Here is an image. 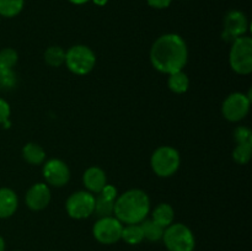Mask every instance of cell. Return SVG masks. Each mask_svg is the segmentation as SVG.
Listing matches in <instances>:
<instances>
[{
    "instance_id": "obj_15",
    "label": "cell",
    "mask_w": 252,
    "mask_h": 251,
    "mask_svg": "<svg viewBox=\"0 0 252 251\" xmlns=\"http://www.w3.org/2000/svg\"><path fill=\"white\" fill-rule=\"evenodd\" d=\"M153 220L157 221L162 228H167L171 225L175 218V211L169 203H160L154 208L152 213Z\"/></svg>"
},
{
    "instance_id": "obj_24",
    "label": "cell",
    "mask_w": 252,
    "mask_h": 251,
    "mask_svg": "<svg viewBox=\"0 0 252 251\" xmlns=\"http://www.w3.org/2000/svg\"><path fill=\"white\" fill-rule=\"evenodd\" d=\"M252 144H238L233 150V157L238 164L245 165L250 161Z\"/></svg>"
},
{
    "instance_id": "obj_21",
    "label": "cell",
    "mask_w": 252,
    "mask_h": 251,
    "mask_svg": "<svg viewBox=\"0 0 252 251\" xmlns=\"http://www.w3.org/2000/svg\"><path fill=\"white\" fill-rule=\"evenodd\" d=\"M115 211V201L108 199L103 197L102 194L97 193L95 197V208H94V213L98 216L100 218H105V217H111Z\"/></svg>"
},
{
    "instance_id": "obj_3",
    "label": "cell",
    "mask_w": 252,
    "mask_h": 251,
    "mask_svg": "<svg viewBox=\"0 0 252 251\" xmlns=\"http://www.w3.org/2000/svg\"><path fill=\"white\" fill-rule=\"evenodd\" d=\"M233 46L229 53V64L235 73L248 75L252 71V39L243 36L231 42Z\"/></svg>"
},
{
    "instance_id": "obj_20",
    "label": "cell",
    "mask_w": 252,
    "mask_h": 251,
    "mask_svg": "<svg viewBox=\"0 0 252 251\" xmlns=\"http://www.w3.org/2000/svg\"><path fill=\"white\" fill-rule=\"evenodd\" d=\"M44 61L48 65L58 66L65 63V51L59 46H51L44 52Z\"/></svg>"
},
{
    "instance_id": "obj_5",
    "label": "cell",
    "mask_w": 252,
    "mask_h": 251,
    "mask_svg": "<svg viewBox=\"0 0 252 251\" xmlns=\"http://www.w3.org/2000/svg\"><path fill=\"white\" fill-rule=\"evenodd\" d=\"M65 64L71 73L76 75H86L95 68V53L88 46L76 44L65 52Z\"/></svg>"
},
{
    "instance_id": "obj_29",
    "label": "cell",
    "mask_w": 252,
    "mask_h": 251,
    "mask_svg": "<svg viewBox=\"0 0 252 251\" xmlns=\"http://www.w3.org/2000/svg\"><path fill=\"white\" fill-rule=\"evenodd\" d=\"M147 2L154 9H166L171 5L172 0H147Z\"/></svg>"
},
{
    "instance_id": "obj_30",
    "label": "cell",
    "mask_w": 252,
    "mask_h": 251,
    "mask_svg": "<svg viewBox=\"0 0 252 251\" xmlns=\"http://www.w3.org/2000/svg\"><path fill=\"white\" fill-rule=\"evenodd\" d=\"M68 1L74 5H83V4H86L88 1H90V0H68Z\"/></svg>"
},
{
    "instance_id": "obj_8",
    "label": "cell",
    "mask_w": 252,
    "mask_h": 251,
    "mask_svg": "<svg viewBox=\"0 0 252 251\" xmlns=\"http://www.w3.org/2000/svg\"><path fill=\"white\" fill-rule=\"evenodd\" d=\"M250 93L245 95L243 93H233L224 100L221 112L225 120L230 122H239L248 116L250 111Z\"/></svg>"
},
{
    "instance_id": "obj_32",
    "label": "cell",
    "mask_w": 252,
    "mask_h": 251,
    "mask_svg": "<svg viewBox=\"0 0 252 251\" xmlns=\"http://www.w3.org/2000/svg\"><path fill=\"white\" fill-rule=\"evenodd\" d=\"M0 251H5V241L2 236H0Z\"/></svg>"
},
{
    "instance_id": "obj_7",
    "label": "cell",
    "mask_w": 252,
    "mask_h": 251,
    "mask_svg": "<svg viewBox=\"0 0 252 251\" xmlns=\"http://www.w3.org/2000/svg\"><path fill=\"white\" fill-rule=\"evenodd\" d=\"M95 196L89 191H78L71 193L65 202V209L73 219H85L94 214Z\"/></svg>"
},
{
    "instance_id": "obj_9",
    "label": "cell",
    "mask_w": 252,
    "mask_h": 251,
    "mask_svg": "<svg viewBox=\"0 0 252 251\" xmlns=\"http://www.w3.org/2000/svg\"><path fill=\"white\" fill-rule=\"evenodd\" d=\"M123 224L116 217L100 218L93 228L94 238L103 245H112L121 240Z\"/></svg>"
},
{
    "instance_id": "obj_19",
    "label": "cell",
    "mask_w": 252,
    "mask_h": 251,
    "mask_svg": "<svg viewBox=\"0 0 252 251\" xmlns=\"http://www.w3.org/2000/svg\"><path fill=\"white\" fill-rule=\"evenodd\" d=\"M121 239L129 245H138L142 243L144 240V235H143L140 224H127L123 226Z\"/></svg>"
},
{
    "instance_id": "obj_27",
    "label": "cell",
    "mask_w": 252,
    "mask_h": 251,
    "mask_svg": "<svg viewBox=\"0 0 252 251\" xmlns=\"http://www.w3.org/2000/svg\"><path fill=\"white\" fill-rule=\"evenodd\" d=\"M10 112H11V110H10L9 102L0 97V125L7 122L10 117Z\"/></svg>"
},
{
    "instance_id": "obj_31",
    "label": "cell",
    "mask_w": 252,
    "mask_h": 251,
    "mask_svg": "<svg viewBox=\"0 0 252 251\" xmlns=\"http://www.w3.org/2000/svg\"><path fill=\"white\" fill-rule=\"evenodd\" d=\"M94 4L97 5V6H105L106 4H107L108 0H93Z\"/></svg>"
},
{
    "instance_id": "obj_10",
    "label": "cell",
    "mask_w": 252,
    "mask_h": 251,
    "mask_svg": "<svg viewBox=\"0 0 252 251\" xmlns=\"http://www.w3.org/2000/svg\"><path fill=\"white\" fill-rule=\"evenodd\" d=\"M249 30L248 17L239 10H231L224 17V30L221 37L226 42H234L239 37L245 36Z\"/></svg>"
},
{
    "instance_id": "obj_26",
    "label": "cell",
    "mask_w": 252,
    "mask_h": 251,
    "mask_svg": "<svg viewBox=\"0 0 252 251\" xmlns=\"http://www.w3.org/2000/svg\"><path fill=\"white\" fill-rule=\"evenodd\" d=\"M234 138H235V142L238 144H252L251 129L248 127H244V126H240L234 130Z\"/></svg>"
},
{
    "instance_id": "obj_14",
    "label": "cell",
    "mask_w": 252,
    "mask_h": 251,
    "mask_svg": "<svg viewBox=\"0 0 252 251\" xmlns=\"http://www.w3.org/2000/svg\"><path fill=\"white\" fill-rule=\"evenodd\" d=\"M17 204V196L11 188H0V219L11 217L16 212Z\"/></svg>"
},
{
    "instance_id": "obj_28",
    "label": "cell",
    "mask_w": 252,
    "mask_h": 251,
    "mask_svg": "<svg viewBox=\"0 0 252 251\" xmlns=\"http://www.w3.org/2000/svg\"><path fill=\"white\" fill-rule=\"evenodd\" d=\"M100 194H102V196L106 197V198L112 199V201H116V198L118 197L117 189H116V187L112 186V185H106V186L101 189Z\"/></svg>"
},
{
    "instance_id": "obj_2",
    "label": "cell",
    "mask_w": 252,
    "mask_h": 251,
    "mask_svg": "<svg viewBox=\"0 0 252 251\" xmlns=\"http://www.w3.org/2000/svg\"><path fill=\"white\" fill-rule=\"evenodd\" d=\"M150 211V199L142 189H129L115 201L116 218L125 224H139L147 219Z\"/></svg>"
},
{
    "instance_id": "obj_6",
    "label": "cell",
    "mask_w": 252,
    "mask_h": 251,
    "mask_svg": "<svg viewBox=\"0 0 252 251\" xmlns=\"http://www.w3.org/2000/svg\"><path fill=\"white\" fill-rule=\"evenodd\" d=\"M180 162L181 159L179 152L175 148L167 145L158 148L150 159L153 171L160 177L172 176L179 170Z\"/></svg>"
},
{
    "instance_id": "obj_23",
    "label": "cell",
    "mask_w": 252,
    "mask_h": 251,
    "mask_svg": "<svg viewBox=\"0 0 252 251\" xmlns=\"http://www.w3.org/2000/svg\"><path fill=\"white\" fill-rule=\"evenodd\" d=\"M17 76L12 69L0 66V90H11L16 86Z\"/></svg>"
},
{
    "instance_id": "obj_12",
    "label": "cell",
    "mask_w": 252,
    "mask_h": 251,
    "mask_svg": "<svg viewBox=\"0 0 252 251\" xmlns=\"http://www.w3.org/2000/svg\"><path fill=\"white\" fill-rule=\"evenodd\" d=\"M27 207L32 211H42L51 202V191L49 187L43 182L32 185L25 197Z\"/></svg>"
},
{
    "instance_id": "obj_4",
    "label": "cell",
    "mask_w": 252,
    "mask_h": 251,
    "mask_svg": "<svg viewBox=\"0 0 252 251\" xmlns=\"http://www.w3.org/2000/svg\"><path fill=\"white\" fill-rule=\"evenodd\" d=\"M162 240L169 251H193L196 248L193 233L182 223H175L165 228Z\"/></svg>"
},
{
    "instance_id": "obj_13",
    "label": "cell",
    "mask_w": 252,
    "mask_h": 251,
    "mask_svg": "<svg viewBox=\"0 0 252 251\" xmlns=\"http://www.w3.org/2000/svg\"><path fill=\"white\" fill-rule=\"evenodd\" d=\"M83 181L90 193H100L101 189L107 185V177L101 167L91 166L84 172Z\"/></svg>"
},
{
    "instance_id": "obj_1",
    "label": "cell",
    "mask_w": 252,
    "mask_h": 251,
    "mask_svg": "<svg viewBox=\"0 0 252 251\" xmlns=\"http://www.w3.org/2000/svg\"><path fill=\"white\" fill-rule=\"evenodd\" d=\"M189 58L186 42L176 33L160 36L150 48V62L158 71L172 74L184 69Z\"/></svg>"
},
{
    "instance_id": "obj_11",
    "label": "cell",
    "mask_w": 252,
    "mask_h": 251,
    "mask_svg": "<svg viewBox=\"0 0 252 251\" xmlns=\"http://www.w3.org/2000/svg\"><path fill=\"white\" fill-rule=\"evenodd\" d=\"M43 177L47 184L54 187H62L68 184L70 179V170L68 165L59 159H51L43 165Z\"/></svg>"
},
{
    "instance_id": "obj_18",
    "label": "cell",
    "mask_w": 252,
    "mask_h": 251,
    "mask_svg": "<svg viewBox=\"0 0 252 251\" xmlns=\"http://www.w3.org/2000/svg\"><path fill=\"white\" fill-rule=\"evenodd\" d=\"M140 224V228H142L143 235L144 239L149 241H159L162 239L164 235V230L161 225L154 221L153 219H144Z\"/></svg>"
},
{
    "instance_id": "obj_22",
    "label": "cell",
    "mask_w": 252,
    "mask_h": 251,
    "mask_svg": "<svg viewBox=\"0 0 252 251\" xmlns=\"http://www.w3.org/2000/svg\"><path fill=\"white\" fill-rule=\"evenodd\" d=\"M25 0H0V16L14 17L22 11Z\"/></svg>"
},
{
    "instance_id": "obj_16",
    "label": "cell",
    "mask_w": 252,
    "mask_h": 251,
    "mask_svg": "<svg viewBox=\"0 0 252 251\" xmlns=\"http://www.w3.org/2000/svg\"><path fill=\"white\" fill-rule=\"evenodd\" d=\"M22 157L31 165H39L46 160V152L36 143H27L22 148Z\"/></svg>"
},
{
    "instance_id": "obj_17",
    "label": "cell",
    "mask_w": 252,
    "mask_h": 251,
    "mask_svg": "<svg viewBox=\"0 0 252 251\" xmlns=\"http://www.w3.org/2000/svg\"><path fill=\"white\" fill-rule=\"evenodd\" d=\"M167 86L170 90L175 94H184L189 90V79L186 73L182 70L175 71V73L169 74L167 79Z\"/></svg>"
},
{
    "instance_id": "obj_25",
    "label": "cell",
    "mask_w": 252,
    "mask_h": 251,
    "mask_svg": "<svg viewBox=\"0 0 252 251\" xmlns=\"http://www.w3.org/2000/svg\"><path fill=\"white\" fill-rule=\"evenodd\" d=\"M19 54L14 48H4L0 51V66L12 69L17 63Z\"/></svg>"
}]
</instances>
